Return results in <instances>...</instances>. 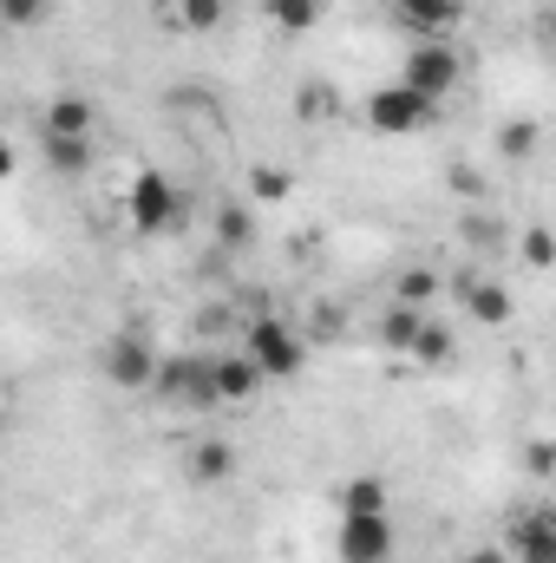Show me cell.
I'll return each mask as SVG.
<instances>
[{
    "label": "cell",
    "mask_w": 556,
    "mask_h": 563,
    "mask_svg": "<svg viewBox=\"0 0 556 563\" xmlns=\"http://www.w3.org/2000/svg\"><path fill=\"white\" fill-rule=\"evenodd\" d=\"M243 354H249L269 380H294L301 361H308V341H301L288 321H276V314H256V321L243 328Z\"/></svg>",
    "instance_id": "obj_1"
},
{
    "label": "cell",
    "mask_w": 556,
    "mask_h": 563,
    "mask_svg": "<svg viewBox=\"0 0 556 563\" xmlns=\"http://www.w3.org/2000/svg\"><path fill=\"white\" fill-rule=\"evenodd\" d=\"M432 112H438V99H425L413 92L407 79L400 86H380L374 99H367V132H380V139H413L432 125Z\"/></svg>",
    "instance_id": "obj_2"
},
{
    "label": "cell",
    "mask_w": 556,
    "mask_h": 563,
    "mask_svg": "<svg viewBox=\"0 0 556 563\" xmlns=\"http://www.w3.org/2000/svg\"><path fill=\"white\" fill-rule=\"evenodd\" d=\"M151 394H157L164 407H223L216 387H210V361H203V354H164Z\"/></svg>",
    "instance_id": "obj_3"
},
{
    "label": "cell",
    "mask_w": 556,
    "mask_h": 563,
    "mask_svg": "<svg viewBox=\"0 0 556 563\" xmlns=\"http://www.w3.org/2000/svg\"><path fill=\"white\" fill-rule=\"evenodd\" d=\"M177 184L170 177H157V170H138L132 177V197H125V217H132V230L138 236H170L177 230Z\"/></svg>",
    "instance_id": "obj_4"
},
{
    "label": "cell",
    "mask_w": 556,
    "mask_h": 563,
    "mask_svg": "<svg viewBox=\"0 0 556 563\" xmlns=\"http://www.w3.org/2000/svg\"><path fill=\"white\" fill-rule=\"evenodd\" d=\"M99 367H105V380L112 387H132V394H151V380H157V347L144 341L138 328H125V334H112L105 341V354H99Z\"/></svg>",
    "instance_id": "obj_5"
},
{
    "label": "cell",
    "mask_w": 556,
    "mask_h": 563,
    "mask_svg": "<svg viewBox=\"0 0 556 563\" xmlns=\"http://www.w3.org/2000/svg\"><path fill=\"white\" fill-rule=\"evenodd\" d=\"M334 551H341V563H393V525H387V511L341 518Z\"/></svg>",
    "instance_id": "obj_6"
},
{
    "label": "cell",
    "mask_w": 556,
    "mask_h": 563,
    "mask_svg": "<svg viewBox=\"0 0 556 563\" xmlns=\"http://www.w3.org/2000/svg\"><path fill=\"white\" fill-rule=\"evenodd\" d=\"M400 73H407V86H413V92H425V99H445V92L458 86V73H465V66H458V53H452L445 40H419L413 53H407V66H400Z\"/></svg>",
    "instance_id": "obj_7"
},
{
    "label": "cell",
    "mask_w": 556,
    "mask_h": 563,
    "mask_svg": "<svg viewBox=\"0 0 556 563\" xmlns=\"http://www.w3.org/2000/svg\"><path fill=\"white\" fill-rule=\"evenodd\" d=\"M504 558L511 563H556V511H518L504 531Z\"/></svg>",
    "instance_id": "obj_8"
},
{
    "label": "cell",
    "mask_w": 556,
    "mask_h": 563,
    "mask_svg": "<svg viewBox=\"0 0 556 563\" xmlns=\"http://www.w3.org/2000/svg\"><path fill=\"white\" fill-rule=\"evenodd\" d=\"M263 367L249 361V354H210V387H216V400L223 407H243V400H256L263 394Z\"/></svg>",
    "instance_id": "obj_9"
},
{
    "label": "cell",
    "mask_w": 556,
    "mask_h": 563,
    "mask_svg": "<svg viewBox=\"0 0 556 563\" xmlns=\"http://www.w3.org/2000/svg\"><path fill=\"white\" fill-rule=\"evenodd\" d=\"M458 295H465V314L478 321V328H504L511 321V288L491 276H465L458 282Z\"/></svg>",
    "instance_id": "obj_10"
},
{
    "label": "cell",
    "mask_w": 556,
    "mask_h": 563,
    "mask_svg": "<svg viewBox=\"0 0 556 563\" xmlns=\"http://www.w3.org/2000/svg\"><path fill=\"white\" fill-rule=\"evenodd\" d=\"M393 13H400V26H413L419 40H438V33H452L465 20V0H393Z\"/></svg>",
    "instance_id": "obj_11"
},
{
    "label": "cell",
    "mask_w": 556,
    "mask_h": 563,
    "mask_svg": "<svg viewBox=\"0 0 556 563\" xmlns=\"http://www.w3.org/2000/svg\"><path fill=\"white\" fill-rule=\"evenodd\" d=\"M151 13H157L170 33H210V26H223L230 0H151Z\"/></svg>",
    "instance_id": "obj_12"
},
{
    "label": "cell",
    "mask_w": 556,
    "mask_h": 563,
    "mask_svg": "<svg viewBox=\"0 0 556 563\" xmlns=\"http://www.w3.org/2000/svg\"><path fill=\"white\" fill-rule=\"evenodd\" d=\"M92 125H99L92 99H53L40 112V132H53V139H92Z\"/></svg>",
    "instance_id": "obj_13"
},
{
    "label": "cell",
    "mask_w": 556,
    "mask_h": 563,
    "mask_svg": "<svg viewBox=\"0 0 556 563\" xmlns=\"http://www.w3.org/2000/svg\"><path fill=\"white\" fill-rule=\"evenodd\" d=\"M230 472H236V445L230 439H197L190 445V478L197 485H223Z\"/></svg>",
    "instance_id": "obj_14"
},
{
    "label": "cell",
    "mask_w": 556,
    "mask_h": 563,
    "mask_svg": "<svg viewBox=\"0 0 556 563\" xmlns=\"http://www.w3.org/2000/svg\"><path fill=\"white\" fill-rule=\"evenodd\" d=\"M40 151H46L53 177H86L92 170V139H53V132H40Z\"/></svg>",
    "instance_id": "obj_15"
},
{
    "label": "cell",
    "mask_w": 556,
    "mask_h": 563,
    "mask_svg": "<svg viewBox=\"0 0 556 563\" xmlns=\"http://www.w3.org/2000/svg\"><path fill=\"white\" fill-rule=\"evenodd\" d=\"M327 0H263V20H276L281 33H314Z\"/></svg>",
    "instance_id": "obj_16"
},
{
    "label": "cell",
    "mask_w": 556,
    "mask_h": 563,
    "mask_svg": "<svg viewBox=\"0 0 556 563\" xmlns=\"http://www.w3.org/2000/svg\"><path fill=\"white\" fill-rule=\"evenodd\" d=\"M419 328H425V321H419V308H413V301H393V308H387V321H380V341H387L393 354H413Z\"/></svg>",
    "instance_id": "obj_17"
},
{
    "label": "cell",
    "mask_w": 556,
    "mask_h": 563,
    "mask_svg": "<svg viewBox=\"0 0 556 563\" xmlns=\"http://www.w3.org/2000/svg\"><path fill=\"white\" fill-rule=\"evenodd\" d=\"M334 498H341V518H360V511H387V485H380V478H347Z\"/></svg>",
    "instance_id": "obj_18"
},
{
    "label": "cell",
    "mask_w": 556,
    "mask_h": 563,
    "mask_svg": "<svg viewBox=\"0 0 556 563\" xmlns=\"http://www.w3.org/2000/svg\"><path fill=\"white\" fill-rule=\"evenodd\" d=\"M216 243H223V250H249V243H256V217H249L243 203H223V210H216Z\"/></svg>",
    "instance_id": "obj_19"
},
{
    "label": "cell",
    "mask_w": 556,
    "mask_h": 563,
    "mask_svg": "<svg viewBox=\"0 0 556 563\" xmlns=\"http://www.w3.org/2000/svg\"><path fill=\"white\" fill-rule=\"evenodd\" d=\"M288 190H294V170H288V164H256V170H249V197H256V203H281Z\"/></svg>",
    "instance_id": "obj_20"
},
{
    "label": "cell",
    "mask_w": 556,
    "mask_h": 563,
    "mask_svg": "<svg viewBox=\"0 0 556 563\" xmlns=\"http://www.w3.org/2000/svg\"><path fill=\"white\" fill-rule=\"evenodd\" d=\"M413 361H419V367H445V361H452V328L425 321V328H419V341H413Z\"/></svg>",
    "instance_id": "obj_21"
},
{
    "label": "cell",
    "mask_w": 556,
    "mask_h": 563,
    "mask_svg": "<svg viewBox=\"0 0 556 563\" xmlns=\"http://www.w3.org/2000/svg\"><path fill=\"white\" fill-rule=\"evenodd\" d=\"M531 151H537V125H531V119H518V125H504V132H498V157H511V164H518V157H531Z\"/></svg>",
    "instance_id": "obj_22"
},
{
    "label": "cell",
    "mask_w": 556,
    "mask_h": 563,
    "mask_svg": "<svg viewBox=\"0 0 556 563\" xmlns=\"http://www.w3.org/2000/svg\"><path fill=\"white\" fill-rule=\"evenodd\" d=\"M53 13V0H0V20L13 26V33H26V26H40Z\"/></svg>",
    "instance_id": "obj_23"
},
{
    "label": "cell",
    "mask_w": 556,
    "mask_h": 563,
    "mask_svg": "<svg viewBox=\"0 0 556 563\" xmlns=\"http://www.w3.org/2000/svg\"><path fill=\"white\" fill-rule=\"evenodd\" d=\"M524 263L531 269H556V236L537 223V230H524Z\"/></svg>",
    "instance_id": "obj_24"
},
{
    "label": "cell",
    "mask_w": 556,
    "mask_h": 563,
    "mask_svg": "<svg viewBox=\"0 0 556 563\" xmlns=\"http://www.w3.org/2000/svg\"><path fill=\"white\" fill-rule=\"evenodd\" d=\"M432 295H438V276H432V269H407V276H400V301H413V308H425Z\"/></svg>",
    "instance_id": "obj_25"
},
{
    "label": "cell",
    "mask_w": 556,
    "mask_h": 563,
    "mask_svg": "<svg viewBox=\"0 0 556 563\" xmlns=\"http://www.w3.org/2000/svg\"><path fill=\"white\" fill-rule=\"evenodd\" d=\"M294 112H301V119H327V112H334V92H327V86H301V92H294Z\"/></svg>",
    "instance_id": "obj_26"
},
{
    "label": "cell",
    "mask_w": 556,
    "mask_h": 563,
    "mask_svg": "<svg viewBox=\"0 0 556 563\" xmlns=\"http://www.w3.org/2000/svg\"><path fill=\"white\" fill-rule=\"evenodd\" d=\"M531 472H537V478H551V472H556V445H551V439H544V445H531Z\"/></svg>",
    "instance_id": "obj_27"
},
{
    "label": "cell",
    "mask_w": 556,
    "mask_h": 563,
    "mask_svg": "<svg viewBox=\"0 0 556 563\" xmlns=\"http://www.w3.org/2000/svg\"><path fill=\"white\" fill-rule=\"evenodd\" d=\"M544 33L556 40V7H544Z\"/></svg>",
    "instance_id": "obj_28"
},
{
    "label": "cell",
    "mask_w": 556,
    "mask_h": 563,
    "mask_svg": "<svg viewBox=\"0 0 556 563\" xmlns=\"http://www.w3.org/2000/svg\"><path fill=\"white\" fill-rule=\"evenodd\" d=\"M465 563H504V558H498V551H485V558H465Z\"/></svg>",
    "instance_id": "obj_29"
}]
</instances>
